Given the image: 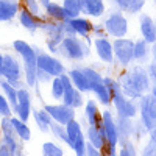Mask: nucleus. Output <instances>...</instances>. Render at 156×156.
<instances>
[{"label":"nucleus","instance_id":"1","mask_svg":"<svg viewBox=\"0 0 156 156\" xmlns=\"http://www.w3.org/2000/svg\"><path fill=\"white\" fill-rule=\"evenodd\" d=\"M119 84L128 98H140L150 90V76L145 67L134 66L120 75Z\"/></svg>","mask_w":156,"mask_h":156},{"label":"nucleus","instance_id":"2","mask_svg":"<svg viewBox=\"0 0 156 156\" xmlns=\"http://www.w3.org/2000/svg\"><path fill=\"white\" fill-rule=\"evenodd\" d=\"M12 47L17 53L22 56L23 61V76H25V83L28 87H34L37 81V51L33 48L28 42L17 39L12 42Z\"/></svg>","mask_w":156,"mask_h":156},{"label":"nucleus","instance_id":"3","mask_svg":"<svg viewBox=\"0 0 156 156\" xmlns=\"http://www.w3.org/2000/svg\"><path fill=\"white\" fill-rule=\"evenodd\" d=\"M103 83L106 84L108 90L111 92V98H112V103L115 106L117 114H119L120 117L133 119V117L137 114V106H136V103L128 100V97L122 92V87H120L119 81L111 78V76H105L103 78Z\"/></svg>","mask_w":156,"mask_h":156},{"label":"nucleus","instance_id":"4","mask_svg":"<svg viewBox=\"0 0 156 156\" xmlns=\"http://www.w3.org/2000/svg\"><path fill=\"white\" fill-rule=\"evenodd\" d=\"M61 56L72 59V61H81L89 55V45L83 42L81 39H78L76 36L73 37H64L62 42L58 47V51Z\"/></svg>","mask_w":156,"mask_h":156},{"label":"nucleus","instance_id":"5","mask_svg":"<svg viewBox=\"0 0 156 156\" xmlns=\"http://www.w3.org/2000/svg\"><path fill=\"white\" fill-rule=\"evenodd\" d=\"M41 30H44V33L47 34V47L51 53H56L59 44L62 42V39L66 37V31H64V23L53 20V19H47L42 20L41 19Z\"/></svg>","mask_w":156,"mask_h":156},{"label":"nucleus","instance_id":"6","mask_svg":"<svg viewBox=\"0 0 156 156\" xmlns=\"http://www.w3.org/2000/svg\"><path fill=\"white\" fill-rule=\"evenodd\" d=\"M139 111H140V122L144 123L147 131L156 126V97L151 94H145L139 98Z\"/></svg>","mask_w":156,"mask_h":156},{"label":"nucleus","instance_id":"7","mask_svg":"<svg viewBox=\"0 0 156 156\" xmlns=\"http://www.w3.org/2000/svg\"><path fill=\"white\" fill-rule=\"evenodd\" d=\"M2 78H5V80L12 84L16 89H20L23 87L22 84V67L19 61L11 56V55H3V70H2Z\"/></svg>","mask_w":156,"mask_h":156},{"label":"nucleus","instance_id":"8","mask_svg":"<svg viewBox=\"0 0 156 156\" xmlns=\"http://www.w3.org/2000/svg\"><path fill=\"white\" fill-rule=\"evenodd\" d=\"M103 27H105L106 34H109L115 39L125 37L126 33H128V20L120 11H115V12H112V14H109L106 17Z\"/></svg>","mask_w":156,"mask_h":156},{"label":"nucleus","instance_id":"9","mask_svg":"<svg viewBox=\"0 0 156 156\" xmlns=\"http://www.w3.org/2000/svg\"><path fill=\"white\" fill-rule=\"evenodd\" d=\"M101 123L106 136V145H108V156H115V147L119 142V133H117L115 120L109 111H105L101 114Z\"/></svg>","mask_w":156,"mask_h":156},{"label":"nucleus","instance_id":"10","mask_svg":"<svg viewBox=\"0 0 156 156\" xmlns=\"http://www.w3.org/2000/svg\"><path fill=\"white\" fill-rule=\"evenodd\" d=\"M114 48V59L122 64V66H128L129 62L134 59L133 51H134V41L126 37H119L112 42Z\"/></svg>","mask_w":156,"mask_h":156},{"label":"nucleus","instance_id":"11","mask_svg":"<svg viewBox=\"0 0 156 156\" xmlns=\"http://www.w3.org/2000/svg\"><path fill=\"white\" fill-rule=\"evenodd\" d=\"M36 51H37V48H36ZM37 69L44 70L51 78L61 76L64 73V70H66L64 66H62V62L58 58L51 56V55H47V53H42V51H37Z\"/></svg>","mask_w":156,"mask_h":156},{"label":"nucleus","instance_id":"12","mask_svg":"<svg viewBox=\"0 0 156 156\" xmlns=\"http://www.w3.org/2000/svg\"><path fill=\"white\" fill-rule=\"evenodd\" d=\"M61 80L64 83V97H62V103L67 105L73 109L83 106V92H80L70 81L69 75H61Z\"/></svg>","mask_w":156,"mask_h":156},{"label":"nucleus","instance_id":"13","mask_svg":"<svg viewBox=\"0 0 156 156\" xmlns=\"http://www.w3.org/2000/svg\"><path fill=\"white\" fill-rule=\"evenodd\" d=\"M45 111L50 114L51 120L61 125H67L70 120L75 119V109L64 105V103H61V105H45Z\"/></svg>","mask_w":156,"mask_h":156},{"label":"nucleus","instance_id":"14","mask_svg":"<svg viewBox=\"0 0 156 156\" xmlns=\"http://www.w3.org/2000/svg\"><path fill=\"white\" fill-rule=\"evenodd\" d=\"M17 119L22 122H27L31 115V95L27 87L17 89V106L14 109Z\"/></svg>","mask_w":156,"mask_h":156},{"label":"nucleus","instance_id":"15","mask_svg":"<svg viewBox=\"0 0 156 156\" xmlns=\"http://www.w3.org/2000/svg\"><path fill=\"white\" fill-rule=\"evenodd\" d=\"M2 134H3V144L6 147H9V150L12 151L14 156H19V150H20V145L17 142V134L14 131V128H12V123H11V117H3L2 120Z\"/></svg>","mask_w":156,"mask_h":156},{"label":"nucleus","instance_id":"16","mask_svg":"<svg viewBox=\"0 0 156 156\" xmlns=\"http://www.w3.org/2000/svg\"><path fill=\"white\" fill-rule=\"evenodd\" d=\"M94 48L97 56L103 61V62H114V48H112V42H109L106 37H97L94 41Z\"/></svg>","mask_w":156,"mask_h":156},{"label":"nucleus","instance_id":"17","mask_svg":"<svg viewBox=\"0 0 156 156\" xmlns=\"http://www.w3.org/2000/svg\"><path fill=\"white\" fill-rule=\"evenodd\" d=\"M139 25H140L142 39H145L148 44H154L156 42V23H154V20L148 14H142Z\"/></svg>","mask_w":156,"mask_h":156},{"label":"nucleus","instance_id":"18","mask_svg":"<svg viewBox=\"0 0 156 156\" xmlns=\"http://www.w3.org/2000/svg\"><path fill=\"white\" fill-rule=\"evenodd\" d=\"M20 11L17 0H0V22L12 20Z\"/></svg>","mask_w":156,"mask_h":156},{"label":"nucleus","instance_id":"19","mask_svg":"<svg viewBox=\"0 0 156 156\" xmlns=\"http://www.w3.org/2000/svg\"><path fill=\"white\" fill-rule=\"evenodd\" d=\"M19 22H20V25L25 28V30H28V31H36V30H39V27H41V17L39 16H34L33 12H30L28 9H25V8H22L20 11H19Z\"/></svg>","mask_w":156,"mask_h":156},{"label":"nucleus","instance_id":"20","mask_svg":"<svg viewBox=\"0 0 156 156\" xmlns=\"http://www.w3.org/2000/svg\"><path fill=\"white\" fill-rule=\"evenodd\" d=\"M86 134H87V140H89L95 148L101 150L103 147L106 145V136H105V129H103V123H101L100 126L89 125Z\"/></svg>","mask_w":156,"mask_h":156},{"label":"nucleus","instance_id":"21","mask_svg":"<svg viewBox=\"0 0 156 156\" xmlns=\"http://www.w3.org/2000/svg\"><path fill=\"white\" fill-rule=\"evenodd\" d=\"M80 3L83 12L87 16L100 17L105 12V2L103 0H80Z\"/></svg>","mask_w":156,"mask_h":156},{"label":"nucleus","instance_id":"22","mask_svg":"<svg viewBox=\"0 0 156 156\" xmlns=\"http://www.w3.org/2000/svg\"><path fill=\"white\" fill-rule=\"evenodd\" d=\"M67 75L70 78L72 84L80 90V92H89V90H90L89 81H87V78H86L83 69H70Z\"/></svg>","mask_w":156,"mask_h":156},{"label":"nucleus","instance_id":"23","mask_svg":"<svg viewBox=\"0 0 156 156\" xmlns=\"http://www.w3.org/2000/svg\"><path fill=\"white\" fill-rule=\"evenodd\" d=\"M115 125H117V133H119V140H122L123 144L128 142V139L131 137L133 129H134V125L131 123V119L119 115V119L115 120Z\"/></svg>","mask_w":156,"mask_h":156},{"label":"nucleus","instance_id":"24","mask_svg":"<svg viewBox=\"0 0 156 156\" xmlns=\"http://www.w3.org/2000/svg\"><path fill=\"white\" fill-rule=\"evenodd\" d=\"M84 117H86V122L89 125H94V126L101 125V114H100L98 106L94 100H87L86 108H84Z\"/></svg>","mask_w":156,"mask_h":156},{"label":"nucleus","instance_id":"25","mask_svg":"<svg viewBox=\"0 0 156 156\" xmlns=\"http://www.w3.org/2000/svg\"><path fill=\"white\" fill-rule=\"evenodd\" d=\"M45 14L48 19H53V20H58V22H66V20H70L67 12L64 11L62 5L56 3V2H50L47 6H45Z\"/></svg>","mask_w":156,"mask_h":156},{"label":"nucleus","instance_id":"26","mask_svg":"<svg viewBox=\"0 0 156 156\" xmlns=\"http://www.w3.org/2000/svg\"><path fill=\"white\" fill-rule=\"evenodd\" d=\"M114 3L119 6L120 11L128 14H136L145 5V0H114Z\"/></svg>","mask_w":156,"mask_h":156},{"label":"nucleus","instance_id":"27","mask_svg":"<svg viewBox=\"0 0 156 156\" xmlns=\"http://www.w3.org/2000/svg\"><path fill=\"white\" fill-rule=\"evenodd\" d=\"M0 90H2L3 95L6 97V100L9 101L11 109H12V112H14V109L17 106V89L12 84H9L5 78H0Z\"/></svg>","mask_w":156,"mask_h":156},{"label":"nucleus","instance_id":"28","mask_svg":"<svg viewBox=\"0 0 156 156\" xmlns=\"http://www.w3.org/2000/svg\"><path fill=\"white\" fill-rule=\"evenodd\" d=\"M70 23H72L75 33H76L78 36L86 37V39H87L89 33L92 31V28H94V25L90 23L86 17H75V19H70Z\"/></svg>","mask_w":156,"mask_h":156},{"label":"nucleus","instance_id":"29","mask_svg":"<svg viewBox=\"0 0 156 156\" xmlns=\"http://www.w3.org/2000/svg\"><path fill=\"white\" fill-rule=\"evenodd\" d=\"M90 90H92V92L97 95V98H98V101L101 103V105H109V103L112 101L111 92L108 90L106 84L103 83V81H98L95 84H90Z\"/></svg>","mask_w":156,"mask_h":156},{"label":"nucleus","instance_id":"30","mask_svg":"<svg viewBox=\"0 0 156 156\" xmlns=\"http://www.w3.org/2000/svg\"><path fill=\"white\" fill-rule=\"evenodd\" d=\"M33 117H34V122H36L37 128L41 129V131H44V133L50 131V125H51L53 120H51L50 114L45 109H36L33 112Z\"/></svg>","mask_w":156,"mask_h":156},{"label":"nucleus","instance_id":"31","mask_svg":"<svg viewBox=\"0 0 156 156\" xmlns=\"http://www.w3.org/2000/svg\"><path fill=\"white\" fill-rule=\"evenodd\" d=\"M133 56L137 62H144L148 59L150 56V47L148 42L145 39H139V41L134 42V51H133Z\"/></svg>","mask_w":156,"mask_h":156},{"label":"nucleus","instance_id":"32","mask_svg":"<svg viewBox=\"0 0 156 156\" xmlns=\"http://www.w3.org/2000/svg\"><path fill=\"white\" fill-rule=\"evenodd\" d=\"M11 123H12V128H14V131H16V134L20 140H30L31 131L27 126V122H22L17 117H11Z\"/></svg>","mask_w":156,"mask_h":156},{"label":"nucleus","instance_id":"33","mask_svg":"<svg viewBox=\"0 0 156 156\" xmlns=\"http://www.w3.org/2000/svg\"><path fill=\"white\" fill-rule=\"evenodd\" d=\"M62 8H64V11L67 12L69 19L80 17V14L83 12L80 0H62Z\"/></svg>","mask_w":156,"mask_h":156},{"label":"nucleus","instance_id":"34","mask_svg":"<svg viewBox=\"0 0 156 156\" xmlns=\"http://www.w3.org/2000/svg\"><path fill=\"white\" fill-rule=\"evenodd\" d=\"M51 97L55 100H62L64 97V83L61 80V76H55L51 80Z\"/></svg>","mask_w":156,"mask_h":156},{"label":"nucleus","instance_id":"35","mask_svg":"<svg viewBox=\"0 0 156 156\" xmlns=\"http://www.w3.org/2000/svg\"><path fill=\"white\" fill-rule=\"evenodd\" d=\"M50 131L55 134V137L56 139H61L62 142H66L67 144V129H66V125H61V123H58V122H51V125H50Z\"/></svg>","mask_w":156,"mask_h":156},{"label":"nucleus","instance_id":"36","mask_svg":"<svg viewBox=\"0 0 156 156\" xmlns=\"http://www.w3.org/2000/svg\"><path fill=\"white\" fill-rule=\"evenodd\" d=\"M42 154L44 156H62V148L55 145L53 142H45L42 145Z\"/></svg>","mask_w":156,"mask_h":156},{"label":"nucleus","instance_id":"37","mask_svg":"<svg viewBox=\"0 0 156 156\" xmlns=\"http://www.w3.org/2000/svg\"><path fill=\"white\" fill-rule=\"evenodd\" d=\"M83 72H84L87 81H89V86H90V84H95V83H98V81H103V76H101L95 69H92V67H84Z\"/></svg>","mask_w":156,"mask_h":156},{"label":"nucleus","instance_id":"38","mask_svg":"<svg viewBox=\"0 0 156 156\" xmlns=\"http://www.w3.org/2000/svg\"><path fill=\"white\" fill-rule=\"evenodd\" d=\"M147 72L150 76V94L156 97V64L154 62L147 66Z\"/></svg>","mask_w":156,"mask_h":156},{"label":"nucleus","instance_id":"39","mask_svg":"<svg viewBox=\"0 0 156 156\" xmlns=\"http://www.w3.org/2000/svg\"><path fill=\"white\" fill-rule=\"evenodd\" d=\"M22 2V8L28 9L30 12H33L34 16H39L41 14V8H39V0H20Z\"/></svg>","mask_w":156,"mask_h":156},{"label":"nucleus","instance_id":"40","mask_svg":"<svg viewBox=\"0 0 156 156\" xmlns=\"http://www.w3.org/2000/svg\"><path fill=\"white\" fill-rule=\"evenodd\" d=\"M11 105H9V101L6 100V97L3 95V92L0 90V115L2 117H11Z\"/></svg>","mask_w":156,"mask_h":156},{"label":"nucleus","instance_id":"41","mask_svg":"<svg viewBox=\"0 0 156 156\" xmlns=\"http://www.w3.org/2000/svg\"><path fill=\"white\" fill-rule=\"evenodd\" d=\"M142 156H156V140H148V144L142 151Z\"/></svg>","mask_w":156,"mask_h":156},{"label":"nucleus","instance_id":"42","mask_svg":"<svg viewBox=\"0 0 156 156\" xmlns=\"http://www.w3.org/2000/svg\"><path fill=\"white\" fill-rule=\"evenodd\" d=\"M119 156H136V151H134V147H133L131 142H125Z\"/></svg>","mask_w":156,"mask_h":156},{"label":"nucleus","instance_id":"43","mask_svg":"<svg viewBox=\"0 0 156 156\" xmlns=\"http://www.w3.org/2000/svg\"><path fill=\"white\" fill-rule=\"evenodd\" d=\"M86 156H101V153L90 142H86Z\"/></svg>","mask_w":156,"mask_h":156},{"label":"nucleus","instance_id":"44","mask_svg":"<svg viewBox=\"0 0 156 156\" xmlns=\"http://www.w3.org/2000/svg\"><path fill=\"white\" fill-rule=\"evenodd\" d=\"M50 80H53L48 73H45L44 70L41 69H37V81H41V83H45V81H50Z\"/></svg>","mask_w":156,"mask_h":156},{"label":"nucleus","instance_id":"45","mask_svg":"<svg viewBox=\"0 0 156 156\" xmlns=\"http://www.w3.org/2000/svg\"><path fill=\"white\" fill-rule=\"evenodd\" d=\"M92 31L97 34V37H106V31H105V27H101V25H98V27H94Z\"/></svg>","mask_w":156,"mask_h":156},{"label":"nucleus","instance_id":"46","mask_svg":"<svg viewBox=\"0 0 156 156\" xmlns=\"http://www.w3.org/2000/svg\"><path fill=\"white\" fill-rule=\"evenodd\" d=\"M0 156H14V154H12V151L9 150V147L2 144V147H0Z\"/></svg>","mask_w":156,"mask_h":156},{"label":"nucleus","instance_id":"47","mask_svg":"<svg viewBox=\"0 0 156 156\" xmlns=\"http://www.w3.org/2000/svg\"><path fill=\"white\" fill-rule=\"evenodd\" d=\"M151 55H153V62L156 64V42H154L153 47H151Z\"/></svg>","mask_w":156,"mask_h":156},{"label":"nucleus","instance_id":"48","mask_svg":"<svg viewBox=\"0 0 156 156\" xmlns=\"http://www.w3.org/2000/svg\"><path fill=\"white\" fill-rule=\"evenodd\" d=\"M2 70H3V55L0 53V78H2Z\"/></svg>","mask_w":156,"mask_h":156},{"label":"nucleus","instance_id":"49","mask_svg":"<svg viewBox=\"0 0 156 156\" xmlns=\"http://www.w3.org/2000/svg\"><path fill=\"white\" fill-rule=\"evenodd\" d=\"M50 2H51V0H39V3H41V5L44 6V8H45V6H47V5H48Z\"/></svg>","mask_w":156,"mask_h":156},{"label":"nucleus","instance_id":"50","mask_svg":"<svg viewBox=\"0 0 156 156\" xmlns=\"http://www.w3.org/2000/svg\"><path fill=\"white\" fill-rule=\"evenodd\" d=\"M0 147H2V142H0Z\"/></svg>","mask_w":156,"mask_h":156}]
</instances>
